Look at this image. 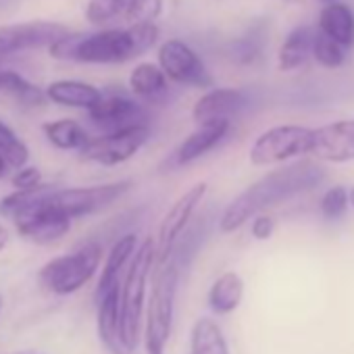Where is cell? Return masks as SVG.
Returning a JSON list of instances; mask_svg holds the SVG:
<instances>
[{
    "label": "cell",
    "mask_w": 354,
    "mask_h": 354,
    "mask_svg": "<svg viewBox=\"0 0 354 354\" xmlns=\"http://www.w3.org/2000/svg\"><path fill=\"white\" fill-rule=\"evenodd\" d=\"M0 310H3V296H0Z\"/></svg>",
    "instance_id": "74e56055"
},
{
    "label": "cell",
    "mask_w": 354,
    "mask_h": 354,
    "mask_svg": "<svg viewBox=\"0 0 354 354\" xmlns=\"http://www.w3.org/2000/svg\"><path fill=\"white\" fill-rule=\"evenodd\" d=\"M182 269L173 259H167L156 267L152 292L148 298V306L144 310V346L146 354H165L167 342L173 331L175 317V298L180 290Z\"/></svg>",
    "instance_id": "277c9868"
},
{
    "label": "cell",
    "mask_w": 354,
    "mask_h": 354,
    "mask_svg": "<svg viewBox=\"0 0 354 354\" xmlns=\"http://www.w3.org/2000/svg\"><path fill=\"white\" fill-rule=\"evenodd\" d=\"M138 246L140 244H138V236L136 234H125V236H121L113 244V248L106 252V261L102 265V273H100L94 298H100V296H104L111 290L121 286V273L129 265V261L136 254Z\"/></svg>",
    "instance_id": "e0dca14e"
},
{
    "label": "cell",
    "mask_w": 354,
    "mask_h": 354,
    "mask_svg": "<svg viewBox=\"0 0 354 354\" xmlns=\"http://www.w3.org/2000/svg\"><path fill=\"white\" fill-rule=\"evenodd\" d=\"M162 13V0H129L123 11V21L127 26H146L156 24Z\"/></svg>",
    "instance_id": "f1b7e54d"
},
{
    "label": "cell",
    "mask_w": 354,
    "mask_h": 354,
    "mask_svg": "<svg viewBox=\"0 0 354 354\" xmlns=\"http://www.w3.org/2000/svg\"><path fill=\"white\" fill-rule=\"evenodd\" d=\"M310 148L313 129L302 125H277L263 131L254 140L250 148V162L257 167H269L308 154Z\"/></svg>",
    "instance_id": "52a82bcc"
},
{
    "label": "cell",
    "mask_w": 354,
    "mask_h": 354,
    "mask_svg": "<svg viewBox=\"0 0 354 354\" xmlns=\"http://www.w3.org/2000/svg\"><path fill=\"white\" fill-rule=\"evenodd\" d=\"M42 131L46 136V140L59 150H75V152H80L90 140L88 131L75 119L48 121V123L42 125Z\"/></svg>",
    "instance_id": "d4e9b609"
},
{
    "label": "cell",
    "mask_w": 354,
    "mask_h": 354,
    "mask_svg": "<svg viewBox=\"0 0 354 354\" xmlns=\"http://www.w3.org/2000/svg\"><path fill=\"white\" fill-rule=\"evenodd\" d=\"M313 42L315 32L308 26H298L296 30H292L279 48V69L294 71L302 67L313 55Z\"/></svg>",
    "instance_id": "603a6c76"
},
{
    "label": "cell",
    "mask_w": 354,
    "mask_h": 354,
    "mask_svg": "<svg viewBox=\"0 0 354 354\" xmlns=\"http://www.w3.org/2000/svg\"><path fill=\"white\" fill-rule=\"evenodd\" d=\"M129 0H90L86 7V19L90 26H109L123 15Z\"/></svg>",
    "instance_id": "f546056e"
},
{
    "label": "cell",
    "mask_w": 354,
    "mask_h": 354,
    "mask_svg": "<svg viewBox=\"0 0 354 354\" xmlns=\"http://www.w3.org/2000/svg\"><path fill=\"white\" fill-rule=\"evenodd\" d=\"M11 184L15 190H30V188H36L42 182V171L38 167H32V165H26L21 169H17L11 177Z\"/></svg>",
    "instance_id": "d6a6232c"
},
{
    "label": "cell",
    "mask_w": 354,
    "mask_h": 354,
    "mask_svg": "<svg viewBox=\"0 0 354 354\" xmlns=\"http://www.w3.org/2000/svg\"><path fill=\"white\" fill-rule=\"evenodd\" d=\"M3 71H5V69H3V67H0V80H3Z\"/></svg>",
    "instance_id": "f35d334b"
},
{
    "label": "cell",
    "mask_w": 354,
    "mask_h": 354,
    "mask_svg": "<svg viewBox=\"0 0 354 354\" xmlns=\"http://www.w3.org/2000/svg\"><path fill=\"white\" fill-rule=\"evenodd\" d=\"M53 188L11 219L21 238L36 244H55L69 234L73 221L48 203V194L53 192Z\"/></svg>",
    "instance_id": "9c48e42d"
},
{
    "label": "cell",
    "mask_w": 354,
    "mask_h": 354,
    "mask_svg": "<svg viewBox=\"0 0 354 354\" xmlns=\"http://www.w3.org/2000/svg\"><path fill=\"white\" fill-rule=\"evenodd\" d=\"M323 180L325 171L313 160H298L275 169L263 175L254 184H250L230 203V207L219 217V230L223 234H234L248 219L261 215V211L279 205L288 198H294L302 192H308L317 188Z\"/></svg>",
    "instance_id": "6da1fadb"
},
{
    "label": "cell",
    "mask_w": 354,
    "mask_h": 354,
    "mask_svg": "<svg viewBox=\"0 0 354 354\" xmlns=\"http://www.w3.org/2000/svg\"><path fill=\"white\" fill-rule=\"evenodd\" d=\"M148 140H150V127L136 125V127H127L121 131L90 138L88 144L80 150V156L82 160H88V162L115 167L136 156Z\"/></svg>",
    "instance_id": "30bf717a"
},
{
    "label": "cell",
    "mask_w": 354,
    "mask_h": 354,
    "mask_svg": "<svg viewBox=\"0 0 354 354\" xmlns=\"http://www.w3.org/2000/svg\"><path fill=\"white\" fill-rule=\"evenodd\" d=\"M230 129H232V121H213V123L198 125L186 140L180 142V146L171 152V156L167 158V167L180 169V167L192 165L194 160H198L205 154H209L211 150H215L227 138Z\"/></svg>",
    "instance_id": "5bb4252c"
},
{
    "label": "cell",
    "mask_w": 354,
    "mask_h": 354,
    "mask_svg": "<svg viewBox=\"0 0 354 354\" xmlns=\"http://www.w3.org/2000/svg\"><path fill=\"white\" fill-rule=\"evenodd\" d=\"M313 57L319 65L327 67V69H335L344 65L346 59V50L335 44L333 40H329L327 36H323L321 32H315V42H313Z\"/></svg>",
    "instance_id": "4dcf8cb0"
},
{
    "label": "cell",
    "mask_w": 354,
    "mask_h": 354,
    "mask_svg": "<svg viewBox=\"0 0 354 354\" xmlns=\"http://www.w3.org/2000/svg\"><path fill=\"white\" fill-rule=\"evenodd\" d=\"M131 180H121L82 188H53V192L48 194V203L73 221L111 207L113 203L123 198L131 190Z\"/></svg>",
    "instance_id": "8992f818"
},
{
    "label": "cell",
    "mask_w": 354,
    "mask_h": 354,
    "mask_svg": "<svg viewBox=\"0 0 354 354\" xmlns=\"http://www.w3.org/2000/svg\"><path fill=\"white\" fill-rule=\"evenodd\" d=\"M69 28L53 21H26L0 28V59L34 50V48H50L57 40L65 38Z\"/></svg>",
    "instance_id": "7c38bea8"
},
{
    "label": "cell",
    "mask_w": 354,
    "mask_h": 354,
    "mask_svg": "<svg viewBox=\"0 0 354 354\" xmlns=\"http://www.w3.org/2000/svg\"><path fill=\"white\" fill-rule=\"evenodd\" d=\"M250 232H252V236H254L257 240H261V242L269 240V238L273 236V232H275V221H273V217H269V215H254V217H252V227H250Z\"/></svg>",
    "instance_id": "836d02e7"
},
{
    "label": "cell",
    "mask_w": 354,
    "mask_h": 354,
    "mask_svg": "<svg viewBox=\"0 0 354 354\" xmlns=\"http://www.w3.org/2000/svg\"><path fill=\"white\" fill-rule=\"evenodd\" d=\"M88 115H90V121L102 133H113V131H121V129L136 127V125H148V115L142 102L125 94L102 92V98L88 111Z\"/></svg>",
    "instance_id": "4fadbf2b"
},
{
    "label": "cell",
    "mask_w": 354,
    "mask_h": 354,
    "mask_svg": "<svg viewBox=\"0 0 354 354\" xmlns=\"http://www.w3.org/2000/svg\"><path fill=\"white\" fill-rule=\"evenodd\" d=\"M156 65L165 73V77L173 84L190 86V88H211L213 77L198 57V53L180 38L165 40L156 53Z\"/></svg>",
    "instance_id": "ba28073f"
},
{
    "label": "cell",
    "mask_w": 354,
    "mask_h": 354,
    "mask_svg": "<svg viewBox=\"0 0 354 354\" xmlns=\"http://www.w3.org/2000/svg\"><path fill=\"white\" fill-rule=\"evenodd\" d=\"M50 188H53L50 184H40L36 188H30V190H13L5 198H0V215H3L5 219H13L17 213L28 209L32 203H36Z\"/></svg>",
    "instance_id": "83f0119b"
},
{
    "label": "cell",
    "mask_w": 354,
    "mask_h": 354,
    "mask_svg": "<svg viewBox=\"0 0 354 354\" xmlns=\"http://www.w3.org/2000/svg\"><path fill=\"white\" fill-rule=\"evenodd\" d=\"M129 90L140 102L158 104L169 96V80L154 63H140L129 73Z\"/></svg>",
    "instance_id": "ffe728a7"
},
{
    "label": "cell",
    "mask_w": 354,
    "mask_h": 354,
    "mask_svg": "<svg viewBox=\"0 0 354 354\" xmlns=\"http://www.w3.org/2000/svg\"><path fill=\"white\" fill-rule=\"evenodd\" d=\"M190 354H230V344L215 319H196L190 331Z\"/></svg>",
    "instance_id": "cb8c5ba5"
},
{
    "label": "cell",
    "mask_w": 354,
    "mask_h": 354,
    "mask_svg": "<svg viewBox=\"0 0 354 354\" xmlns=\"http://www.w3.org/2000/svg\"><path fill=\"white\" fill-rule=\"evenodd\" d=\"M207 192H209V186L205 182H198V184H194L190 190H186L180 198H177L171 205V209L167 211V215L160 221L158 240L154 242V246H156V267L162 265L169 259L175 242L180 240L182 234L190 227L194 211L201 207V203L205 201Z\"/></svg>",
    "instance_id": "8fae6325"
},
{
    "label": "cell",
    "mask_w": 354,
    "mask_h": 354,
    "mask_svg": "<svg viewBox=\"0 0 354 354\" xmlns=\"http://www.w3.org/2000/svg\"><path fill=\"white\" fill-rule=\"evenodd\" d=\"M0 156L7 160L11 169H21L30 160V148L28 144L15 133V129L0 119Z\"/></svg>",
    "instance_id": "4316f807"
},
{
    "label": "cell",
    "mask_w": 354,
    "mask_h": 354,
    "mask_svg": "<svg viewBox=\"0 0 354 354\" xmlns=\"http://www.w3.org/2000/svg\"><path fill=\"white\" fill-rule=\"evenodd\" d=\"M9 171H11V167L7 165V160L0 156V180H5V177L9 175Z\"/></svg>",
    "instance_id": "d590c367"
},
{
    "label": "cell",
    "mask_w": 354,
    "mask_h": 354,
    "mask_svg": "<svg viewBox=\"0 0 354 354\" xmlns=\"http://www.w3.org/2000/svg\"><path fill=\"white\" fill-rule=\"evenodd\" d=\"M102 244L90 240L69 254L50 259L40 271L38 281L55 296H69L80 292L100 269Z\"/></svg>",
    "instance_id": "5b68a950"
},
{
    "label": "cell",
    "mask_w": 354,
    "mask_h": 354,
    "mask_svg": "<svg viewBox=\"0 0 354 354\" xmlns=\"http://www.w3.org/2000/svg\"><path fill=\"white\" fill-rule=\"evenodd\" d=\"M121 288V286H119ZM119 288L109 294L96 298V327L102 346L111 354H129L121 339V323H119Z\"/></svg>",
    "instance_id": "ac0fdd59"
},
{
    "label": "cell",
    "mask_w": 354,
    "mask_h": 354,
    "mask_svg": "<svg viewBox=\"0 0 354 354\" xmlns=\"http://www.w3.org/2000/svg\"><path fill=\"white\" fill-rule=\"evenodd\" d=\"M156 267V246L152 240H144L136 254L131 257L125 279L119 288V323H121V339L125 350L131 354L140 344L144 310H146V288Z\"/></svg>",
    "instance_id": "3957f363"
},
{
    "label": "cell",
    "mask_w": 354,
    "mask_h": 354,
    "mask_svg": "<svg viewBox=\"0 0 354 354\" xmlns=\"http://www.w3.org/2000/svg\"><path fill=\"white\" fill-rule=\"evenodd\" d=\"M319 32L344 50L354 46V11L344 3H329L319 15Z\"/></svg>",
    "instance_id": "44dd1931"
},
{
    "label": "cell",
    "mask_w": 354,
    "mask_h": 354,
    "mask_svg": "<svg viewBox=\"0 0 354 354\" xmlns=\"http://www.w3.org/2000/svg\"><path fill=\"white\" fill-rule=\"evenodd\" d=\"M9 242H11V236H9V230L0 223V252H3L7 246H9Z\"/></svg>",
    "instance_id": "e575fe53"
},
{
    "label": "cell",
    "mask_w": 354,
    "mask_h": 354,
    "mask_svg": "<svg viewBox=\"0 0 354 354\" xmlns=\"http://www.w3.org/2000/svg\"><path fill=\"white\" fill-rule=\"evenodd\" d=\"M156 24L109 28L94 34L69 32L57 40L48 53L59 61H73L86 65H119L142 57L158 42Z\"/></svg>",
    "instance_id": "7a4b0ae2"
},
{
    "label": "cell",
    "mask_w": 354,
    "mask_h": 354,
    "mask_svg": "<svg viewBox=\"0 0 354 354\" xmlns=\"http://www.w3.org/2000/svg\"><path fill=\"white\" fill-rule=\"evenodd\" d=\"M246 104L248 98L242 90L213 88L196 100L192 109V119L196 125H205L213 121H232V117L238 115Z\"/></svg>",
    "instance_id": "2e32d148"
},
{
    "label": "cell",
    "mask_w": 354,
    "mask_h": 354,
    "mask_svg": "<svg viewBox=\"0 0 354 354\" xmlns=\"http://www.w3.org/2000/svg\"><path fill=\"white\" fill-rule=\"evenodd\" d=\"M44 94H46V100H50L53 104L67 106V109H84V111H90L102 98L100 88L88 82H80V80L53 82L48 84Z\"/></svg>",
    "instance_id": "d6986e66"
},
{
    "label": "cell",
    "mask_w": 354,
    "mask_h": 354,
    "mask_svg": "<svg viewBox=\"0 0 354 354\" xmlns=\"http://www.w3.org/2000/svg\"><path fill=\"white\" fill-rule=\"evenodd\" d=\"M0 92L11 94L13 98H17L26 106H42L46 102L44 90H40L30 80H26L24 75H19L15 71H9V69L3 71V80H0Z\"/></svg>",
    "instance_id": "484cf974"
},
{
    "label": "cell",
    "mask_w": 354,
    "mask_h": 354,
    "mask_svg": "<svg viewBox=\"0 0 354 354\" xmlns=\"http://www.w3.org/2000/svg\"><path fill=\"white\" fill-rule=\"evenodd\" d=\"M348 205H352V207H354V188L348 192Z\"/></svg>",
    "instance_id": "8d00e7d4"
},
{
    "label": "cell",
    "mask_w": 354,
    "mask_h": 354,
    "mask_svg": "<svg viewBox=\"0 0 354 354\" xmlns=\"http://www.w3.org/2000/svg\"><path fill=\"white\" fill-rule=\"evenodd\" d=\"M348 209V190L344 186H333L325 192L321 201V213L325 219H339Z\"/></svg>",
    "instance_id": "1f68e13d"
},
{
    "label": "cell",
    "mask_w": 354,
    "mask_h": 354,
    "mask_svg": "<svg viewBox=\"0 0 354 354\" xmlns=\"http://www.w3.org/2000/svg\"><path fill=\"white\" fill-rule=\"evenodd\" d=\"M242 298H244V279L236 271H225L213 281L207 302L215 315H230L240 306Z\"/></svg>",
    "instance_id": "7402d4cb"
},
{
    "label": "cell",
    "mask_w": 354,
    "mask_h": 354,
    "mask_svg": "<svg viewBox=\"0 0 354 354\" xmlns=\"http://www.w3.org/2000/svg\"><path fill=\"white\" fill-rule=\"evenodd\" d=\"M310 152L327 162L354 160V119H342L313 129Z\"/></svg>",
    "instance_id": "9a60e30c"
}]
</instances>
